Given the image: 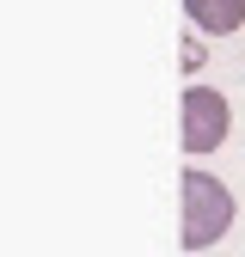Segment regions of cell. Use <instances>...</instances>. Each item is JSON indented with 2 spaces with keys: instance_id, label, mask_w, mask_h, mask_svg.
<instances>
[{
  "instance_id": "obj_3",
  "label": "cell",
  "mask_w": 245,
  "mask_h": 257,
  "mask_svg": "<svg viewBox=\"0 0 245 257\" xmlns=\"http://www.w3.org/2000/svg\"><path fill=\"white\" fill-rule=\"evenodd\" d=\"M184 19L202 37H233V31H245V0H184Z\"/></svg>"
},
{
  "instance_id": "obj_2",
  "label": "cell",
  "mask_w": 245,
  "mask_h": 257,
  "mask_svg": "<svg viewBox=\"0 0 245 257\" xmlns=\"http://www.w3.org/2000/svg\"><path fill=\"white\" fill-rule=\"evenodd\" d=\"M178 141H184V153H214L227 135H233V104L221 98L214 86H190L184 92V104H178Z\"/></svg>"
},
{
  "instance_id": "obj_1",
  "label": "cell",
  "mask_w": 245,
  "mask_h": 257,
  "mask_svg": "<svg viewBox=\"0 0 245 257\" xmlns=\"http://www.w3.org/2000/svg\"><path fill=\"white\" fill-rule=\"evenodd\" d=\"M178 190H184V214H178V239H184V251L221 245V239L233 233V190L214 178V172H202V166L184 172Z\"/></svg>"
}]
</instances>
